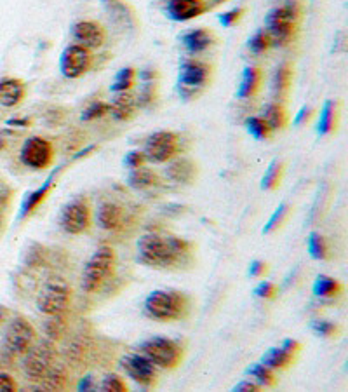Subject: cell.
<instances>
[{
  "label": "cell",
  "mask_w": 348,
  "mask_h": 392,
  "mask_svg": "<svg viewBox=\"0 0 348 392\" xmlns=\"http://www.w3.org/2000/svg\"><path fill=\"white\" fill-rule=\"evenodd\" d=\"M108 112H110V103L94 101L84 110V113H82V120H85V122H91V120H96V119H99V117L106 115Z\"/></svg>",
  "instance_id": "38"
},
{
  "label": "cell",
  "mask_w": 348,
  "mask_h": 392,
  "mask_svg": "<svg viewBox=\"0 0 348 392\" xmlns=\"http://www.w3.org/2000/svg\"><path fill=\"white\" fill-rule=\"evenodd\" d=\"M91 206L84 199H77V201H72L70 204L65 206L63 213H61L60 225L61 229L67 234L72 236H78V234L88 232L89 227H91Z\"/></svg>",
  "instance_id": "10"
},
{
  "label": "cell",
  "mask_w": 348,
  "mask_h": 392,
  "mask_svg": "<svg viewBox=\"0 0 348 392\" xmlns=\"http://www.w3.org/2000/svg\"><path fill=\"white\" fill-rule=\"evenodd\" d=\"M209 9L206 0H167V13L172 22H188V19L199 18Z\"/></svg>",
  "instance_id": "15"
},
{
  "label": "cell",
  "mask_w": 348,
  "mask_h": 392,
  "mask_svg": "<svg viewBox=\"0 0 348 392\" xmlns=\"http://www.w3.org/2000/svg\"><path fill=\"white\" fill-rule=\"evenodd\" d=\"M288 211H289V206L288 204H281L277 209L274 211V215L268 218L267 225L263 227V234H270L274 232L275 229H277L279 225H281L282 222H284V218L288 216Z\"/></svg>",
  "instance_id": "39"
},
{
  "label": "cell",
  "mask_w": 348,
  "mask_h": 392,
  "mask_svg": "<svg viewBox=\"0 0 348 392\" xmlns=\"http://www.w3.org/2000/svg\"><path fill=\"white\" fill-rule=\"evenodd\" d=\"M192 244L169 234H144L138 240V260L155 269H171L190 256Z\"/></svg>",
  "instance_id": "1"
},
{
  "label": "cell",
  "mask_w": 348,
  "mask_h": 392,
  "mask_svg": "<svg viewBox=\"0 0 348 392\" xmlns=\"http://www.w3.org/2000/svg\"><path fill=\"white\" fill-rule=\"evenodd\" d=\"M310 117H312V108H310V106H303V108L298 112V115L295 117V124L308 122Z\"/></svg>",
  "instance_id": "49"
},
{
  "label": "cell",
  "mask_w": 348,
  "mask_h": 392,
  "mask_svg": "<svg viewBox=\"0 0 348 392\" xmlns=\"http://www.w3.org/2000/svg\"><path fill=\"white\" fill-rule=\"evenodd\" d=\"M40 384H42L44 389H49V391H63L68 385V375L63 366L54 363L51 370L46 373V377L40 380Z\"/></svg>",
  "instance_id": "28"
},
{
  "label": "cell",
  "mask_w": 348,
  "mask_h": 392,
  "mask_svg": "<svg viewBox=\"0 0 348 392\" xmlns=\"http://www.w3.org/2000/svg\"><path fill=\"white\" fill-rule=\"evenodd\" d=\"M263 119L270 126L272 131H277L285 127V124H288V113H285L284 106L281 103H268L263 110Z\"/></svg>",
  "instance_id": "30"
},
{
  "label": "cell",
  "mask_w": 348,
  "mask_h": 392,
  "mask_svg": "<svg viewBox=\"0 0 348 392\" xmlns=\"http://www.w3.org/2000/svg\"><path fill=\"white\" fill-rule=\"evenodd\" d=\"M277 293V286L270 281H261L256 288H254V295L258 298H274Z\"/></svg>",
  "instance_id": "42"
},
{
  "label": "cell",
  "mask_w": 348,
  "mask_h": 392,
  "mask_svg": "<svg viewBox=\"0 0 348 392\" xmlns=\"http://www.w3.org/2000/svg\"><path fill=\"white\" fill-rule=\"evenodd\" d=\"M144 163H147V156H144L143 152H138V150H133V152H129L126 156V159H124V164H126L127 168H131V170H134V168L144 166Z\"/></svg>",
  "instance_id": "44"
},
{
  "label": "cell",
  "mask_w": 348,
  "mask_h": 392,
  "mask_svg": "<svg viewBox=\"0 0 348 392\" xmlns=\"http://www.w3.org/2000/svg\"><path fill=\"white\" fill-rule=\"evenodd\" d=\"M136 98L131 92L124 91L113 98V101L110 103V112L115 117L117 120H129L131 117L136 113Z\"/></svg>",
  "instance_id": "22"
},
{
  "label": "cell",
  "mask_w": 348,
  "mask_h": 392,
  "mask_svg": "<svg viewBox=\"0 0 348 392\" xmlns=\"http://www.w3.org/2000/svg\"><path fill=\"white\" fill-rule=\"evenodd\" d=\"M242 15H244V9L235 8V9H232V11H226V13H223V15H219V23H222L223 26H232V25H235L240 18H242Z\"/></svg>",
  "instance_id": "43"
},
{
  "label": "cell",
  "mask_w": 348,
  "mask_h": 392,
  "mask_svg": "<svg viewBox=\"0 0 348 392\" xmlns=\"http://www.w3.org/2000/svg\"><path fill=\"white\" fill-rule=\"evenodd\" d=\"M190 300L176 290H155L144 300V312L157 321H178L188 314Z\"/></svg>",
  "instance_id": "2"
},
{
  "label": "cell",
  "mask_w": 348,
  "mask_h": 392,
  "mask_svg": "<svg viewBox=\"0 0 348 392\" xmlns=\"http://www.w3.org/2000/svg\"><path fill=\"white\" fill-rule=\"evenodd\" d=\"M101 389L106 392H127V385L119 375H106L101 382Z\"/></svg>",
  "instance_id": "40"
},
{
  "label": "cell",
  "mask_w": 348,
  "mask_h": 392,
  "mask_svg": "<svg viewBox=\"0 0 348 392\" xmlns=\"http://www.w3.org/2000/svg\"><path fill=\"white\" fill-rule=\"evenodd\" d=\"M211 77V67L204 61L187 60L181 63L178 75V89L183 98H194L208 84Z\"/></svg>",
  "instance_id": "7"
},
{
  "label": "cell",
  "mask_w": 348,
  "mask_h": 392,
  "mask_svg": "<svg viewBox=\"0 0 348 392\" xmlns=\"http://www.w3.org/2000/svg\"><path fill=\"white\" fill-rule=\"evenodd\" d=\"M54 178H56V173L51 174V177L47 178L46 181H44L42 187H39L37 190L30 192V194L26 195V199L23 201V204H22V213H19V216H22V218H26V216L32 215V213L35 211V209L39 208V206L42 204L44 201H46L47 195H49V192L53 190Z\"/></svg>",
  "instance_id": "21"
},
{
  "label": "cell",
  "mask_w": 348,
  "mask_h": 392,
  "mask_svg": "<svg viewBox=\"0 0 348 392\" xmlns=\"http://www.w3.org/2000/svg\"><path fill=\"white\" fill-rule=\"evenodd\" d=\"M181 42L187 47L188 53L199 54L204 53L206 49H209V47L215 44V35L206 28H195L185 33V35L181 37Z\"/></svg>",
  "instance_id": "19"
},
{
  "label": "cell",
  "mask_w": 348,
  "mask_h": 392,
  "mask_svg": "<svg viewBox=\"0 0 348 392\" xmlns=\"http://www.w3.org/2000/svg\"><path fill=\"white\" fill-rule=\"evenodd\" d=\"M341 288L343 286H341L336 279H333V277L319 276L315 279V283H313L312 291L315 297L329 298V297H336V295H340Z\"/></svg>",
  "instance_id": "31"
},
{
  "label": "cell",
  "mask_w": 348,
  "mask_h": 392,
  "mask_svg": "<svg viewBox=\"0 0 348 392\" xmlns=\"http://www.w3.org/2000/svg\"><path fill=\"white\" fill-rule=\"evenodd\" d=\"M120 366L136 384L143 385V387H151L157 380L154 363L141 354H127L120 359Z\"/></svg>",
  "instance_id": "14"
},
{
  "label": "cell",
  "mask_w": 348,
  "mask_h": 392,
  "mask_svg": "<svg viewBox=\"0 0 348 392\" xmlns=\"http://www.w3.org/2000/svg\"><path fill=\"white\" fill-rule=\"evenodd\" d=\"M9 126H19V127H26L32 124V120L30 119H13V120H8Z\"/></svg>",
  "instance_id": "53"
},
{
  "label": "cell",
  "mask_w": 348,
  "mask_h": 392,
  "mask_svg": "<svg viewBox=\"0 0 348 392\" xmlns=\"http://www.w3.org/2000/svg\"><path fill=\"white\" fill-rule=\"evenodd\" d=\"M103 6L108 11L110 18L115 23H120L124 26H134V15L129 8L120 0H101Z\"/></svg>",
  "instance_id": "25"
},
{
  "label": "cell",
  "mask_w": 348,
  "mask_h": 392,
  "mask_svg": "<svg viewBox=\"0 0 348 392\" xmlns=\"http://www.w3.org/2000/svg\"><path fill=\"white\" fill-rule=\"evenodd\" d=\"M261 363L267 364L272 370H282L292 363V354L288 352L284 347H272L261 357Z\"/></svg>",
  "instance_id": "27"
},
{
  "label": "cell",
  "mask_w": 348,
  "mask_h": 392,
  "mask_svg": "<svg viewBox=\"0 0 348 392\" xmlns=\"http://www.w3.org/2000/svg\"><path fill=\"white\" fill-rule=\"evenodd\" d=\"M134 81H136V70L131 67H126L122 68V70H119V74L113 79V84L110 85V89H112L113 92L129 91L134 85Z\"/></svg>",
  "instance_id": "33"
},
{
  "label": "cell",
  "mask_w": 348,
  "mask_h": 392,
  "mask_svg": "<svg viewBox=\"0 0 348 392\" xmlns=\"http://www.w3.org/2000/svg\"><path fill=\"white\" fill-rule=\"evenodd\" d=\"M127 181H129V185L134 188V190H147V188H151L155 187V185H158V177L157 173H154L151 170L141 166V168H134V170L131 171Z\"/></svg>",
  "instance_id": "26"
},
{
  "label": "cell",
  "mask_w": 348,
  "mask_h": 392,
  "mask_svg": "<svg viewBox=\"0 0 348 392\" xmlns=\"http://www.w3.org/2000/svg\"><path fill=\"white\" fill-rule=\"evenodd\" d=\"M72 300V290L65 281L56 279L47 283L46 286L40 290L39 297H37V309L42 312L44 316L49 318H56L61 316L68 309Z\"/></svg>",
  "instance_id": "6"
},
{
  "label": "cell",
  "mask_w": 348,
  "mask_h": 392,
  "mask_svg": "<svg viewBox=\"0 0 348 392\" xmlns=\"http://www.w3.org/2000/svg\"><path fill=\"white\" fill-rule=\"evenodd\" d=\"M223 2H226V0H211V2H209V9H211V8H215V6H219V4H223Z\"/></svg>",
  "instance_id": "55"
},
{
  "label": "cell",
  "mask_w": 348,
  "mask_h": 392,
  "mask_svg": "<svg viewBox=\"0 0 348 392\" xmlns=\"http://www.w3.org/2000/svg\"><path fill=\"white\" fill-rule=\"evenodd\" d=\"M117 263V254L112 246H99L92 253L82 270V288L88 293H96L103 284L113 276Z\"/></svg>",
  "instance_id": "3"
},
{
  "label": "cell",
  "mask_w": 348,
  "mask_h": 392,
  "mask_svg": "<svg viewBox=\"0 0 348 392\" xmlns=\"http://www.w3.org/2000/svg\"><path fill=\"white\" fill-rule=\"evenodd\" d=\"M155 77H157V74H155V72H141V74H140V79H143V81H147V82L154 81Z\"/></svg>",
  "instance_id": "54"
},
{
  "label": "cell",
  "mask_w": 348,
  "mask_h": 392,
  "mask_svg": "<svg viewBox=\"0 0 348 392\" xmlns=\"http://www.w3.org/2000/svg\"><path fill=\"white\" fill-rule=\"evenodd\" d=\"M299 15H301V9L295 0H288L285 4L268 13L265 18V25L272 37V46H288L291 42Z\"/></svg>",
  "instance_id": "4"
},
{
  "label": "cell",
  "mask_w": 348,
  "mask_h": 392,
  "mask_svg": "<svg viewBox=\"0 0 348 392\" xmlns=\"http://www.w3.org/2000/svg\"><path fill=\"white\" fill-rule=\"evenodd\" d=\"M261 79H263V74H261L260 68L247 67L242 74V82H240L237 96H239L240 99H246L256 95L261 85Z\"/></svg>",
  "instance_id": "23"
},
{
  "label": "cell",
  "mask_w": 348,
  "mask_h": 392,
  "mask_svg": "<svg viewBox=\"0 0 348 392\" xmlns=\"http://www.w3.org/2000/svg\"><path fill=\"white\" fill-rule=\"evenodd\" d=\"M247 373L251 377H254V380L258 382V385H263V387H275L277 385V377L274 375L272 368H268L267 364L256 363L253 366L247 368Z\"/></svg>",
  "instance_id": "32"
},
{
  "label": "cell",
  "mask_w": 348,
  "mask_h": 392,
  "mask_svg": "<svg viewBox=\"0 0 348 392\" xmlns=\"http://www.w3.org/2000/svg\"><path fill=\"white\" fill-rule=\"evenodd\" d=\"M308 253L313 260H326L327 258V244L322 236L312 232L308 236Z\"/></svg>",
  "instance_id": "37"
},
{
  "label": "cell",
  "mask_w": 348,
  "mask_h": 392,
  "mask_svg": "<svg viewBox=\"0 0 348 392\" xmlns=\"http://www.w3.org/2000/svg\"><path fill=\"white\" fill-rule=\"evenodd\" d=\"M336 101H333V99H327L324 103L322 110H320L319 124H317V133L320 136L329 135L331 131L336 127Z\"/></svg>",
  "instance_id": "29"
},
{
  "label": "cell",
  "mask_w": 348,
  "mask_h": 392,
  "mask_svg": "<svg viewBox=\"0 0 348 392\" xmlns=\"http://www.w3.org/2000/svg\"><path fill=\"white\" fill-rule=\"evenodd\" d=\"M310 328H312L319 336H326V338L334 336L338 332L336 325H333V322L329 321H324V319H315V321H312L310 322Z\"/></svg>",
  "instance_id": "41"
},
{
  "label": "cell",
  "mask_w": 348,
  "mask_h": 392,
  "mask_svg": "<svg viewBox=\"0 0 348 392\" xmlns=\"http://www.w3.org/2000/svg\"><path fill=\"white\" fill-rule=\"evenodd\" d=\"M247 46H249V49L253 51L254 54L265 53V51H268L272 47L270 33L267 32V28L258 30V32L249 39V44H247Z\"/></svg>",
  "instance_id": "36"
},
{
  "label": "cell",
  "mask_w": 348,
  "mask_h": 392,
  "mask_svg": "<svg viewBox=\"0 0 348 392\" xmlns=\"http://www.w3.org/2000/svg\"><path fill=\"white\" fill-rule=\"evenodd\" d=\"M74 39L77 40L81 46L88 47V49H96L101 47L106 40V32L99 23L96 22H78L72 28Z\"/></svg>",
  "instance_id": "16"
},
{
  "label": "cell",
  "mask_w": 348,
  "mask_h": 392,
  "mask_svg": "<svg viewBox=\"0 0 348 392\" xmlns=\"http://www.w3.org/2000/svg\"><path fill=\"white\" fill-rule=\"evenodd\" d=\"M235 392H260V385L251 380H242L233 387Z\"/></svg>",
  "instance_id": "48"
},
{
  "label": "cell",
  "mask_w": 348,
  "mask_h": 392,
  "mask_svg": "<svg viewBox=\"0 0 348 392\" xmlns=\"http://www.w3.org/2000/svg\"><path fill=\"white\" fill-rule=\"evenodd\" d=\"M8 201H9V190L4 187H0V211L6 208Z\"/></svg>",
  "instance_id": "52"
},
{
  "label": "cell",
  "mask_w": 348,
  "mask_h": 392,
  "mask_svg": "<svg viewBox=\"0 0 348 392\" xmlns=\"http://www.w3.org/2000/svg\"><path fill=\"white\" fill-rule=\"evenodd\" d=\"M180 152V136L172 131H157L144 143V156L147 161L162 164L176 157Z\"/></svg>",
  "instance_id": "8"
},
{
  "label": "cell",
  "mask_w": 348,
  "mask_h": 392,
  "mask_svg": "<svg viewBox=\"0 0 348 392\" xmlns=\"http://www.w3.org/2000/svg\"><path fill=\"white\" fill-rule=\"evenodd\" d=\"M165 174H167L169 180L176 181V183H192L194 178L197 177V166L190 159L181 157V159L172 161L169 164Z\"/></svg>",
  "instance_id": "20"
},
{
  "label": "cell",
  "mask_w": 348,
  "mask_h": 392,
  "mask_svg": "<svg viewBox=\"0 0 348 392\" xmlns=\"http://www.w3.org/2000/svg\"><path fill=\"white\" fill-rule=\"evenodd\" d=\"M18 391V384L9 373H0V392H15Z\"/></svg>",
  "instance_id": "46"
},
{
  "label": "cell",
  "mask_w": 348,
  "mask_h": 392,
  "mask_svg": "<svg viewBox=\"0 0 348 392\" xmlns=\"http://www.w3.org/2000/svg\"><path fill=\"white\" fill-rule=\"evenodd\" d=\"M282 173H284V164H282L281 161H274V163L268 166L263 180H261V188H263V190H274V188L281 183Z\"/></svg>",
  "instance_id": "34"
},
{
  "label": "cell",
  "mask_w": 348,
  "mask_h": 392,
  "mask_svg": "<svg viewBox=\"0 0 348 392\" xmlns=\"http://www.w3.org/2000/svg\"><path fill=\"white\" fill-rule=\"evenodd\" d=\"M54 149L53 143L40 136H32L23 143L22 163L32 170H46L53 164Z\"/></svg>",
  "instance_id": "11"
},
{
  "label": "cell",
  "mask_w": 348,
  "mask_h": 392,
  "mask_svg": "<svg viewBox=\"0 0 348 392\" xmlns=\"http://www.w3.org/2000/svg\"><path fill=\"white\" fill-rule=\"evenodd\" d=\"M154 98H155L154 84H151V82H147V85H144V88L141 89L140 96H138V99H136V103H138V106H147V105H150L151 101H154Z\"/></svg>",
  "instance_id": "45"
},
{
  "label": "cell",
  "mask_w": 348,
  "mask_h": 392,
  "mask_svg": "<svg viewBox=\"0 0 348 392\" xmlns=\"http://www.w3.org/2000/svg\"><path fill=\"white\" fill-rule=\"evenodd\" d=\"M291 81H292V68L288 61L281 63L275 70L274 79H272V91H274L275 98H284L285 95L289 92V88H291Z\"/></svg>",
  "instance_id": "24"
},
{
  "label": "cell",
  "mask_w": 348,
  "mask_h": 392,
  "mask_svg": "<svg viewBox=\"0 0 348 392\" xmlns=\"http://www.w3.org/2000/svg\"><path fill=\"white\" fill-rule=\"evenodd\" d=\"M144 357L160 368H176L183 357V349L176 340L164 338V336H151L140 345Z\"/></svg>",
  "instance_id": "5"
},
{
  "label": "cell",
  "mask_w": 348,
  "mask_h": 392,
  "mask_svg": "<svg viewBox=\"0 0 348 392\" xmlns=\"http://www.w3.org/2000/svg\"><path fill=\"white\" fill-rule=\"evenodd\" d=\"M25 82L19 79H4L0 81V105L13 108L25 98Z\"/></svg>",
  "instance_id": "18"
},
{
  "label": "cell",
  "mask_w": 348,
  "mask_h": 392,
  "mask_svg": "<svg viewBox=\"0 0 348 392\" xmlns=\"http://www.w3.org/2000/svg\"><path fill=\"white\" fill-rule=\"evenodd\" d=\"M54 357H56V352L49 342H42L37 347L32 345L23 361V370H25L26 377L32 380H42L54 364Z\"/></svg>",
  "instance_id": "12"
},
{
  "label": "cell",
  "mask_w": 348,
  "mask_h": 392,
  "mask_svg": "<svg viewBox=\"0 0 348 392\" xmlns=\"http://www.w3.org/2000/svg\"><path fill=\"white\" fill-rule=\"evenodd\" d=\"M127 213L117 202H103L98 208V225L105 230H120L126 225Z\"/></svg>",
  "instance_id": "17"
},
{
  "label": "cell",
  "mask_w": 348,
  "mask_h": 392,
  "mask_svg": "<svg viewBox=\"0 0 348 392\" xmlns=\"http://www.w3.org/2000/svg\"><path fill=\"white\" fill-rule=\"evenodd\" d=\"M246 127L256 140H265V138H268V136H272V133H274V131L270 129V126L265 122L263 117H254V115L247 117Z\"/></svg>",
  "instance_id": "35"
},
{
  "label": "cell",
  "mask_w": 348,
  "mask_h": 392,
  "mask_svg": "<svg viewBox=\"0 0 348 392\" xmlns=\"http://www.w3.org/2000/svg\"><path fill=\"white\" fill-rule=\"evenodd\" d=\"M92 65V54L88 47L81 46V44H74L68 46L67 49L61 53L60 58V68L61 74L67 79H78L91 68Z\"/></svg>",
  "instance_id": "13"
},
{
  "label": "cell",
  "mask_w": 348,
  "mask_h": 392,
  "mask_svg": "<svg viewBox=\"0 0 348 392\" xmlns=\"http://www.w3.org/2000/svg\"><path fill=\"white\" fill-rule=\"evenodd\" d=\"M92 387H94V378L91 375H88V377H84L78 382V391H92Z\"/></svg>",
  "instance_id": "51"
},
{
  "label": "cell",
  "mask_w": 348,
  "mask_h": 392,
  "mask_svg": "<svg viewBox=\"0 0 348 392\" xmlns=\"http://www.w3.org/2000/svg\"><path fill=\"white\" fill-rule=\"evenodd\" d=\"M267 272V263L260 260H254L249 267V276L251 277H261Z\"/></svg>",
  "instance_id": "47"
},
{
  "label": "cell",
  "mask_w": 348,
  "mask_h": 392,
  "mask_svg": "<svg viewBox=\"0 0 348 392\" xmlns=\"http://www.w3.org/2000/svg\"><path fill=\"white\" fill-rule=\"evenodd\" d=\"M6 316H8V312H6V309H4V307H0V322L4 321Z\"/></svg>",
  "instance_id": "56"
},
{
  "label": "cell",
  "mask_w": 348,
  "mask_h": 392,
  "mask_svg": "<svg viewBox=\"0 0 348 392\" xmlns=\"http://www.w3.org/2000/svg\"><path fill=\"white\" fill-rule=\"evenodd\" d=\"M281 347H284L288 352H298L299 349H301V345H299V342H296V340H292V338H285L284 342H282V345Z\"/></svg>",
  "instance_id": "50"
},
{
  "label": "cell",
  "mask_w": 348,
  "mask_h": 392,
  "mask_svg": "<svg viewBox=\"0 0 348 392\" xmlns=\"http://www.w3.org/2000/svg\"><path fill=\"white\" fill-rule=\"evenodd\" d=\"M37 332L25 318H15L4 333V345L15 356L26 354L35 343Z\"/></svg>",
  "instance_id": "9"
}]
</instances>
